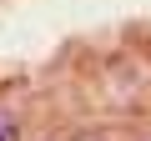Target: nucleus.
Returning <instances> with one entry per match:
<instances>
[{
	"mask_svg": "<svg viewBox=\"0 0 151 141\" xmlns=\"http://www.w3.org/2000/svg\"><path fill=\"white\" fill-rule=\"evenodd\" d=\"M0 141H15V116L0 111Z\"/></svg>",
	"mask_w": 151,
	"mask_h": 141,
	"instance_id": "f257e3e1",
	"label": "nucleus"
}]
</instances>
